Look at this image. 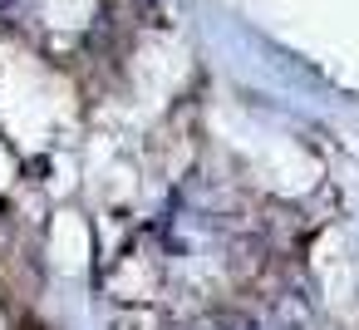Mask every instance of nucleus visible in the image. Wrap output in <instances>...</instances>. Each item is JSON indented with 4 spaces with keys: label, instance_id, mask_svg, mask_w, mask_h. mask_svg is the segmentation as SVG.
<instances>
[{
    "label": "nucleus",
    "instance_id": "nucleus-1",
    "mask_svg": "<svg viewBox=\"0 0 359 330\" xmlns=\"http://www.w3.org/2000/svg\"><path fill=\"white\" fill-rule=\"evenodd\" d=\"M25 6H30V0H0V20H15Z\"/></svg>",
    "mask_w": 359,
    "mask_h": 330
}]
</instances>
